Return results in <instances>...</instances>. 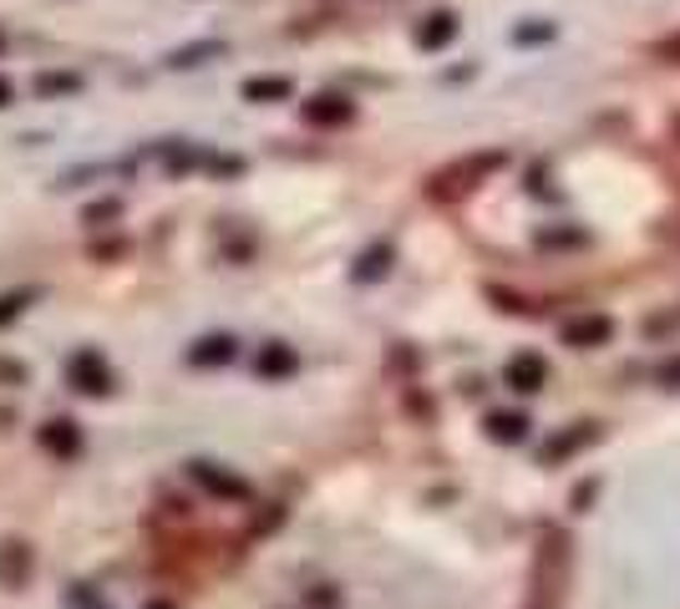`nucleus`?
Wrapping results in <instances>:
<instances>
[{
	"label": "nucleus",
	"mask_w": 680,
	"mask_h": 609,
	"mask_svg": "<svg viewBox=\"0 0 680 609\" xmlns=\"http://www.w3.org/2000/svg\"><path fill=\"white\" fill-rule=\"evenodd\" d=\"M508 168V153L503 148H488V153H467V158H458V163L437 168L427 179V198L432 204H458V198H467L483 179H493V173H503Z\"/></svg>",
	"instance_id": "obj_1"
},
{
	"label": "nucleus",
	"mask_w": 680,
	"mask_h": 609,
	"mask_svg": "<svg viewBox=\"0 0 680 609\" xmlns=\"http://www.w3.org/2000/svg\"><path fill=\"white\" fill-rule=\"evenodd\" d=\"M66 387H72L76 397L102 402V397L118 391V376H112V366L102 361V351H76V356L66 361Z\"/></svg>",
	"instance_id": "obj_2"
},
{
	"label": "nucleus",
	"mask_w": 680,
	"mask_h": 609,
	"mask_svg": "<svg viewBox=\"0 0 680 609\" xmlns=\"http://www.w3.org/2000/svg\"><path fill=\"white\" fill-rule=\"evenodd\" d=\"M189 477L198 483V488L208 492V498H219V503H250L254 488L244 483L239 473H229V467H219V462H189Z\"/></svg>",
	"instance_id": "obj_3"
},
{
	"label": "nucleus",
	"mask_w": 680,
	"mask_h": 609,
	"mask_svg": "<svg viewBox=\"0 0 680 609\" xmlns=\"http://www.w3.org/2000/svg\"><path fill=\"white\" fill-rule=\"evenodd\" d=\"M36 442H41V452H51L57 462L82 458V427H76L72 416H51V422H41Z\"/></svg>",
	"instance_id": "obj_4"
},
{
	"label": "nucleus",
	"mask_w": 680,
	"mask_h": 609,
	"mask_svg": "<svg viewBox=\"0 0 680 609\" xmlns=\"http://www.w3.org/2000/svg\"><path fill=\"white\" fill-rule=\"evenodd\" d=\"M31 569H36V553L26 538H0V589H26Z\"/></svg>",
	"instance_id": "obj_5"
},
{
	"label": "nucleus",
	"mask_w": 680,
	"mask_h": 609,
	"mask_svg": "<svg viewBox=\"0 0 680 609\" xmlns=\"http://www.w3.org/2000/svg\"><path fill=\"white\" fill-rule=\"evenodd\" d=\"M559 336L569 351H594V345H605L615 336V320L609 315H574V320H563Z\"/></svg>",
	"instance_id": "obj_6"
},
{
	"label": "nucleus",
	"mask_w": 680,
	"mask_h": 609,
	"mask_svg": "<svg viewBox=\"0 0 680 609\" xmlns=\"http://www.w3.org/2000/svg\"><path fill=\"white\" fill-rule=\"evenodd\" d=\"M503 381L518 391V397H533V391L548 387V361L533 356V351H518V356L503 366Z\"/></svg>",
	"instance_id": "obj_7"
},
{
	"label": "nucleus",
	"mask_w": 680,
	"mask_h": 609,
	"mask_svg": "<svg viewBox=\"0 0 680 609\" xmlns=\"http://www.w3.org/2000/svg\"><path fill=\"white\" fill-rule=\"evenodd\" d=\"M295 372H300L295 345H284V341L259 345V356H254V376H265V381H290Z\"/></svg>",
	"instance_id": "obj_8"
},
{
	"label": "nucleus",
	"mask_w": 680,
	"mask_h": 609,
	"mask_svg": "<svg viewBox=\"0 0 680 609\" xmlns=\"http://www.w3.org/2000/svg\"><path fill=\"white\" fill-rule=\"evenodd\" d=\"M351 118H355V102L351 97H336V92H320V97L305 102V122L311 127H345Z\"/></svg>",
	"instance_id": "obj_9"
},
{
	"label": "nucleus",
	"mask_w": 680,
	"mask_h": 609,
	"mask_svg": "<svg viewBox=\"0 0 680 609\" xmlns=\"http://www.w3.org/2000/svg\"><path fill=\"white\" fill-rule=\"evenodd\" d=\"M239 356V341L234 336H198V341L189 345V366H204V372H214V366H229V361Z\"/></svg>",
	"instance_id": "obj_10"
},
{
	"label": "nucleus",
	"mask_w": 680,
	"mask_h": 609,
	"mask_svg": "<svg viewBox=\"0 0 680 609\" xmlns=\"http://www.w3.org/2000/svg\"><path fill=\"white\" fill-rule=\"evenodd\" d=\"M594 442H599V422H574L569 431H559V437H548L538 458H544V462H563L569 452H579V447H594Z\"/></svg>",
	"instance_id": "obj_11"
},
{
	"label": "nucleus",
	"mask_w": 680,
	"mask_h": 609,
	"mask_svg": "<svg viewBox=\"0 0 680 609\" xmlns=\"http://www.w3.org/2000/svg\"><path fill=\"white\" fill-rule=\"evenodd\" d=\"M483 431H488V442L518 447L523 437H529V416H523V412H488V416H483Z\"/></svg>",
	"instance_id": "obj_12"
},
{
	"label": "nucleus",
	"mask_w": 680,
	"mask_h": 609,
	"mask_svg": "<svg viewBox=\"0 0 680 609\" xmlns=\"http://www.w3.org/2000/svg\"><path fill=\"white\" fill-rule=\"evenodd\" d=\"M452 36H458V15L452 11H432L427 21L416 26V46H422V51H442Z\"/></svg>",
	"instance_id": "obj_13"
},
{
	"label": "nucleus",
	"mask_w": 680,
	"mask_h": 609,
	"mask_svg": "<svg viewBox=\"0 0 680 609\" xmlns=\"http://www.w3.org/2000/svg\"><path fill=\"white\" fill-rule=\"evenodd\" d=\"M391 259H397V249L391 244H371L361 259H355V269H351V280L355 284H376V280H386L391 275Z\"/></svg>",
	"instance_id": "obj_14"
},
{
	"label": "nucleus",
	"mask_w": 680,
	"mask_h": 609,
	"mask_svg": "<svg viewBox=\"0 0 680 609\" xmlns=\"http://www.w3.org/2000/svg\"><path fill=\"white\" fill-rule=\"evenodd\" d=\"M295 82L290 76H250L244 82V102H290Z\"/></svg>",
	"instance_id": "obj_15"
},
{
	"label": "nucleus",
	"mask_w": 680,
	"mask_h": 609,
	"mask_svg": "<svg viewBox=\"0 0 680 609\" xmlns=\"http://www.w3.org/2000/svg\"><path fill=\"white\" fill-rule=\"evenodd\" d=\"M31 300H36V290H11V295H0V326L21 320V310H26Z\"/></svg>",
	"instance_id": "obj_16"
},
{
	"label": "nucleus",
	"mask_w": 680,
	"mask_h": 609,
	"mask_svg": "<svg viewBox=\"0 0 680 609\" xmlns=\"http://www.w3.org/2000/svg\"><path fill=\"white\" fill-rule=\"evenodd\" d=\"M223 41H204V46H189V51H178L173 66H198V57H219Z\"/></svg>",
	"instance_id": "obj_17"
},
{
	"label": "nucleus",
	"mask_w": 680,
	"mask_h": 609,
	"mask_svg": "<svg viewBox=\"0 0 680 609\" xmlns=\"http://www.w3.org/2000/svg\"><path fill=\"white\" fill-rule=\"evenodd\" d=\"M82 87V76H36V92L51 97V92H76Z\"/></svg>",
	"instance_id": "obj_18"
},
{
	"label": "nucleus",
	"mask_w": 680,
	"mask_h": 609,
	"mask_svg": "<svg viewBox=\"0 0 680 609\" xmlns=\"http://www.w3.org/2000/svg\"><path fill=\"white\" fill-rule=\"evenodd\" d=\"M0 387H26V366L15 356H0Z\"/></svg>",
	"instance_id": "obj_19"
},
{
	"label": "nucleus",
	"mask_w": 680,
	"mask_h": 609,
	"mask_svg": "<svg viewBox=\"0 0 680 609\" xmlns=\"http://www.w3.org/2000/svg\"><path fill=\"white\" fill-rule=\"evenodd\" d=\"M655 381H660L666 391H680V356L660 361V372H655Z\"/></svg>",
	"instance_id": "obj_20"
},
{
	"label": "nucleus",
	"mask_w": 680,
	"mask_h": 609,
	"mask_svg": "<svg viewBox=\"0 0 680 609\" xmlns=\"http://www.w3.org/2000/svg\"><path fill=\"white\" fill-rule=\"evenodd\" d=\"M118 214H122V204H118V198H107V204H92L82 219H87V223H107V219H118Z\"/></svg>",
	"instance_id": "obj_21"
},
{
	"label": "nucleus",
	"mask_w": 680,
	"mask_h": 609,
	"mask_svg": "<svg viewBox=\"0 0 680 609\" xmlns=\"http://www.w3.org/2000/svg\"><path fill=\"white\" fill-rule=\"evenodd\" d=\"M655 57L670 61V66H680V31L676 36H666V41H655Z\"/></svg>",
	"instance_id": "obj_22"
},
{
	"label": "nucleus",
	"mask_w": 680,
	"mask_h": 609,
	"mask_svg": "<svg viewBox=\"0 0 680 609\" xmlns=\"http://www.w3.org/2000/svg\"><path fill=\"white\" fill-rule=\"evenodd\" d=\"M538 244H584L579 229H559V234H538Z\"/></svg>",
	"instance_id": "obj_23"
},
{
	"label": "nucleus",
	"mask_w": 680,
	"mask_h": 609,
	"mask_svg": "<svg viewBox=\"0 0 680 609\" xmlns=\"http://www.w3.org/2000/svg\"><path fill=\"white\" fill-rule=\"evenodd\" d=\"M311 605H320V609H330V605H336V595H330V589H315V595H311Z\"/></svg>",
	"instance_id": "obj_24"
},
{
	"label": "nucleus",
	"mask_w": 680,
	"mask_h": 609,
	"mask_svg": "<svg viewBox=\"0 0 680 609\" xmlns=\"http://www.w3.org/2000/svg\"><path fill=\"white\" fill-rule=\"evenodd\" d=\"M0 107H11V82L0 76Z\"/></svg>",
	"instance_id": "obj_25"
},
{
	"label": "nucleus",
	"mask_w": 680,
	"mask_h": 609,
	"mask_svg": "<svg viewBox=\"0 0 680 609\" xmlns=\"http://www.w3.org/2000/svg\"><path fill=\"white\" fill-rule=\"evenodd\" d=\"M143 609H178V605H173V599H148Z\"/></svg>",
	"instance_id": "obj_26"
},
{
	"label": "nucleus",
	"mask_w": 680,
	"mask_h": 609,
	"mask_svg": "<svg viewBox=\"0 0 680 609\" xmlns=\"http://www.w3.org/2000/svg\"><path fill=\"white\" fill-rule=\"evenodd\" d=\"M676 133H680V122H676Z\"/></svg>",
	"instance_id": "obj_27"
}]
</instances>
